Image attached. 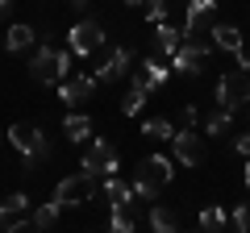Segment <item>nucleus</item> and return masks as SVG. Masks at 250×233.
Here are the masks:
<instances>
[{"mask_svg":"<svg viewBox=\"0 0 250 233\" xmlns=\"http://www.w3.org/2000/svg\"><path fill=\"white\" fill-rule=\"evenodd\" d=\"M171 175H175V167H171L167 154H146V158L138 162L134 196H138V200H159V192L171 183Z\"/></svg>","mask_w":250,"mask_h":233,"instance_id":"f257e3e1","label":"nucleus"},{"mask_svg":"<svg viewBox=\"0 0 250 233\" xmlns=\"http://www.w3.org/2000/svg\"><path fill=\"white\" fill-rule=\"evenodd\" d=\"M71 75V50H54V46L42 42V50H34V58H29V79L34 83H62Z\"/></svg>","mask_w":250,"mask_h":233,"instance_id":"f03ea898","label":"nucleus"},{"mask_svg":"<svg viewBox=\"0 0 250 233\" xmlns=\"http://www.w3.org/2000/svg\"><path fill=\"white\" fill-rule=\"evenodd\" d=\"M96 192H100V175L80 171V175H67V179L54 188V200H59L62 208H80V204H88Z\"/></svg>","mask_w":250,"mask_h":233,"instance_id":"7ed1b4c3","label":"nucleus"},{"mask_svg":"<svg viewBox=\"0 0 250 233\" xmlns=\"http://www.w3.org/2000/svg\"><path fill=\"white\" fill-rule=\"evenodd\" d=\"M217 104L229 108V113H238V108L250 104V71H225L221 83H217Z\"/></svg>","mask_w":250,"mask_h":233,"instance_id":"20e7f679","label":"nucleus"},{"mask_svg":"<svg viewBox=\"0 0 250 233\" xmlns=\"http://www.w3.org/2000/svg\"><path fill=\"white\" fill-rule=\"evenodd\" d=\"M100 46H104V29H100V21L83 17V21H75V25L67 29V50H71L75 58H88V54H96Z\"/></svg>","mask_w":250,"mask_h":233,"instance_id":"39448f33","label":"nucleus"},{"mask_svg":"<svg viewBox=\"0 0 250 233\" xmlns=\"http://www.w3.org/2000/svg\"><path fill=\"white\" fill-rule=\"evenodd\" d=\"M80 171H88V175H113L117 171V146L108 137H92V146L80 158Z\"/></svg>","mask_w":250,"mask_h":233,"instance_id":"423d86ee","label":"nucleus"},{"mask_svg":"<svg viewBox=\"0 0 250 233\" xmlns=\"http://www.w3.org/2000/svg\"><path fill=\"white\" fill-rule=\"evenodd\" d=\"M171 146H175V162L179 167H200V158H205V137H200L196 129H175Z\"/></svg>","mask_w":250,"mask_h":233,"instance_id":"0eeeda50","label":"nucleus"},{"mask_svg":"<svg viewBox=\"0 0 250 233\" xmlns=\"http://www.w3.org/2000/svg\"><path fill=\"white\" fill-rule=\"evenodd\" d=\"M129 63H134V50H129V46H113V50H108V58H104L92 75H96L100 83H117V79H125V75H129Z\"/></svg>","mask_w":250,"mask_h":233,"instance_id":"6e6552de","label":"nucleus"},{"mask_svg":"<svg viewBox=\"0 0 250 233\" xmlns=\"http://www.w3.org/2000/svg\"><path fill=\"white\" fill-rule=\"evenodd\" d=\"M96 88H100L96 75H67V79L59 83V96L67 100V104H83V100L96 96Z\"/></svg>","mask_w":250,"mask_h":233,"instance_id":"1a4fd4ad","label":"nucleus"},{"mask_svg":"<svg viewBox=\"0 0 250 233\" xmlns=\"http://www.w3.org/2000/svg\"><path fill=\"white\" fill-rule=\"evenodd\" d=\"M217 13V0H188V13H184V34H205V29H213L208 21H213Z\"/></svg>","mask_w":250,"mask_h":233,"instance_id":"9d476101","label":"nucleus"},{"mask_svg":"<svg viewBox=\"0 0 250 233\" xmlns=\"http://www.w3.org/2000/svg\"><path fill=\"white\" fill-rule=\"evenodd\" d=\"M108 225H113L117 233H134L138 225H142V204H138V196L125 200V204H117V208H108Z\"/></svg>","mask_w":250,"mask_h":233,"instance_id":"9b49d317","label":"nucleus"},{"mask_svg":"<svg viewBox=\"0 0 250 233\" xmlns=\"http://www.w3.org/2000/svg\"><path fill=\"white\" fill-rule=\"evenodd\" d=\"M154 46H159V54H175L179 46H184V25H171V21H159L154 25Z\"/></svg>","mask_w":250,"mask_h":233,"instance_id":"f8f14e48","label":"nucleus"},{"mask_svg":"<svg viewBox=\"0 0 250 233\" xmlns=\"http://www.w3.org/2000/svg\"><path fill=\"white\" fill-rule=\"evenodd\" d=\"M138 75L146 79V88H150V92H159V88H167L171 67L163 63V58H154V54H150V58H142V71H138Z\"/></svg>","mask_w":250,"mask_h":233,"instance_id":"ddd939ff","label":"nucleus"},{"mask_svg":"<svg viewBox=\"0 0 250 233\" xmlns=\"http://www.w3.org/2000/svg\"><path fill=\"white\" fill-rule=\"evenodd\" d=\"M146 96H150L146 79H142V75H134V79H129V92H125V100H121V113L125 116H138V113H142V104H146Z\"/></svg>","mask_w":250,"mask_h":233,"instance_id":"4468645a","label":"nucleus"},{"mask_svg":"<svg viewBox=\"0 0 250 233\" xmlns=\"http://www.w3.org/2000/svg\"><path fill=\"white\" fill-rule=\"evenodd\" d=\"M34 42H38L34 25H9V34H4V50L9 54H25Z\"/></svg>","mask_w":250,"mask_h":233,"instance_id":"2eb2a0df","label":"nucleus"},{"mask_svg":"<svg viewBox=\"0 0 250 233\" xmlns=\"http://www.w3.org/2000/svg\"><path fill=\"white\" fill-rule=\"evenodd\" d=\"M62 134L71 137L75 146L88 142V137H92V116H83V113H67V116H62Z\"/></svg>","mask_w":250,"mask_h":233,"instance_id":"dca6fc26","label":"nucleus"},{"mask_svg":"<svg viewBox=\"0 0 250 233\" xmlns=\"http://www.w3.org/2000/svg\"><path fill=\"white\" fill-rule=\"evenodd\" d=\"M146 221H150L154 233H171V229H179V213H175L171 204H150V216H146Z\"/></svg>","mask_w":250,"mask_h":233,"instance_id":"f3484780","label":"nucleus"},{"mask_svg":"<svg viewBox=\"0 0 250 233\" xmlns=\"http://www.w3.org/2000/svg\"><path fill=\"white\" fill-rule=\"evenodd\" d=\"M100 192H104V200H108V208H117V204H125V200H134V183H125V179H117V175H108V179L100 183Z\"/></svg>","mask_w":250,"mask_h":233,"instance_id":"a211bd4d","label":"nucleus"},{"mask_svg":"<svg viewBox=\"0 0 250 233\" xmlns=\"http://www.w3.org/2000/svg\"><path fill=\"white\" fill-rule=\"evenodd\" d=\"M171 71H175V75H200V71H205V58H196L188 46H179V50L171 54Z\"/></svg>","mask_w":250,"mask_h":233,"instance_id":"6ab92c4d","label":"nucleus"},{"mask_svg":"<svg viewBox=\"0 0 250 233\" xmlns=\"http://www.w3.org/2000/svg\"><path fill=\"white\" fill-rule=\"evenodd\" d=\"M208 34H213L217 50H229V54H238V50H242V29H238V25H213Z\"/></svg>","mask_w":250,"mask_h":233,"instance_id":"aec40b11","label":"nucleus"},{"mask_svg":"<svg viewBox=\"0 0 250 233\" xmlns=\"http://www.w3.org/2000/svg\"><path fill=\"white\" fill-rule=\"evenodd\" d=\"M34 142H38V129H34V125H25V121L9 125V146H13V150L29 154V150H34Z\"/></svg>","mask_w":250,"mask_h":233,"instance_id":"412c9836","label":"nucleus"},{"mask_svg":"<svg viewBox=\"0 0 250 233\" xmlns=\"http://www.w3.org/2000/svg\"><path fill=\"white\" fill-rule=\"evenodd\" d=\"M142 137H154V142H171V137H175V125H171L167 116H150V121H142Z\"/></svg>","mask_w":250,"mask_h":233,"instance_id":"4be33fe9","label":"nucleus"},{"mask_svg":"<svg viewBox=\"0 0 250 233\" xmlns=\"http://www.w3.org/2000/svg\"><path fill=\"white\" fill-rule=\"evenodd\" d=\"M200 229H213V233H221V229H229V216H225L217 204H208V208H200Z\"/></svg>","mask_w":250,"mask_h":233,"instance_id":"5701e85b","label":"nucleus"},{"mask_svg":"<svg viewBox=\"0 0 250 233\" xmlns=\"http://www.w3.org/2000/svg\"><path fill=\"white\" fill-rule=\"evenodd\" d=\"M229 121H233L229 108H217V113H208V116H205V134H208V137H221L225 129H229Z\"/></svg>","mask_w":250,"mask_h":233,"instance_id":"b1692460","label":"nucleus"},{"mask_svg":"<svg viewBox=\"0 0 250 233\" xmlns=\"http://www.w3.org/2000/svg\"><path fill=\"white\" fill-rule=\"evenodd\" d=\"M59 213H62V204H59V200H50V204L34 208V216H29V221H34V229H50V225L59 221Z\"/></svg>","mask_w":250,"mask_h":233,"instance_id":"393cba45","label":"nucleus"},{"mask_svg":"<svg viewBox=\"0 0 250 233\" xmlns=\"http://www.w3.org/2000/svg\"><path fill=\"white\" fill-rule=\"evenodd\" d=\"M29 208V196L25 192H13L9 200H4V204H0V221H4V216H17V213H25Z\"/></svg>","mask_w":250,"mask_h":233,"instance_id":"a878e982","label":"nucleus"},{"mask_svg":"<svg viewBox=\"0 0 250 233\" xmlns=\"http://www.w3.org/2000/svg\"><path fill=\"white\" fill-rule=\"evenodd\" d=\"M142 13H146V21H150V25H159V21H167V0H146Z\"/></svg>","mask_w":250,"mask_h":233,"instance_id":"bb28decb","label":"nucleus"},{"mask_svg":"<svg viewBox=\"0 0 250 233\" xmlns=\"http://www.w3.org/2000/svg\"><path fill=\"white\" fill-rule=\"evenodd\" d=\"M229 225H233V229H242V233H250V204H238V208H233Z\"/></svg>","mask_w":250,"mask_h":233,"instance_id":"cd10ccee","label":"nucleus"},{"mask_svg":"<svg viewBox=\"0 0 250 233\" xmlns=\"http://www.w3.org/2000/svg\"><path fill=\"white\" fill-rule=\"evenodd\" d=\"M196 121H200L196 104H184V108H179V125H184V129H192V125H196Z\"/></svg>","mask_w":250,"mask_h":233,"instance_id":"c85d7f7f","label":"nucleus"},{"mask_svg":"<svg viewBox=\"0 0 250 233\" xmlns=\"http://www.w3.org/2000/svg\"><path fill=\"white\" fill-rule=\"evenodd\" d=\"M233 150H238V154H242V158H250V129H246V134H242V137H238V142H233Z\"/></svg>","mask_w":250,"mask_h":233,"instance_id":"c756f323","label":"nucleus"},{"mask_svg":"<svg viewBox=\"0 0 250 233\" xmlns=\"http://www.w3.org/2000/svg\"><path fill=\"white\" fill-rule=\"evenodd\" d=\"M9 13H13V0H0V21H9Z\"/></svg>","mask_w":250,"mask_h":233,"instance_id":"7c9ffc66","label":"nucleus"},{"mask_svg":"<svg viewBox=\"0 0 250 233\" xmlns=\"http://www.w3.org/2000/svg\"><path fill=\"white\" fill-rule=\"evenodd\" d=\"M71 9H75V13H88V9H92V0H71Z\"/></svg>","mask_w":250,"mask_h":233,"instance_id":"2f4dec72","label":"nucleus"},{"mask_svg":"<svg viewBox=\"0 0 250 233\" xmlns=\"http://www.w3.org/2000/svg\"><path fill=\"white\" fill-rule=\"evenodd\" d=\"M242 179H246V188H250V162H246V171H242Z\"/></svg>","mask_w":250,"mask_h":233,"instance_id":"473e14b6","label":"nucleus"},{"mask_svg":"<svg viewBox=\"0 0 250 233\" xmlns=\"http://www.w3.org/2000/svg\"><path fill=\"white\" fill-rule=\"evenodd\" d=\"M125 4H138V9H142V4H146V0H125Z\"/></svg>","mask_w":250,"mask_h":233,"instance_id":"72a5a7b5","label":"nucleus"},{"mask_svg":"<svg viewBox=\"0 0 250 233\" xmlns=\"http://www.w3.org/2000/svg\"><path fill=\"white\" fill-rule=\"evenodd\" d=\"M246 116H250V104H246Z\"/></svg>","mask_w":250,"mask_h":233,"instance_id":"f704fd0d","label":"nucleus"},{"mask_svg":"<svg viewBox=\"0 0 250 233\" xmlns=\"http://www.w3.org/2000/svg\"><path fill=\"white\" fill-rule=\"evenodd\" d=\"M0 137H4V134H0Z\"/></svg>","mask_w":250,"mask_h":233,"instance_id":"c9c22d12","label":"nucleus"}]
</instances>
